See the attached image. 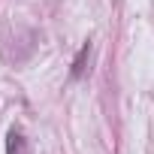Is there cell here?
Listing matches in <instances>:
<instances>
[{
  "mask_svg": "<svg viewBox=\"0 0 154 154\" xmlns=\"http://www.w3.org/2000/svg\"><path fill=\"white\" fill-rule=\"evenodd\" d=\"M88 54H91V42H85V45L79 48V54H75L72 69H69V75H72V79H82V75H85V60H88Z\"/></svg>",
  "mask_w": 154,
  "mask_h": 154,
  "instance_id": "cell-2",
  "label": "cell"
},
{
  "mask_svg": "<svg viewBox=\"0 0 154 154\" xmlns=\"http://www.w3.org/2000/svg\"><path fill=\"white\" fill-rule=\"evenodd\" d=\"M6 154H30V142H27L24 133L15 130V127L6 133Z\"/></svg>",
  "mask_w": 154,
  "mask_h": 154,
  "instance_id": "cell-1",
  "label": "cell"
}]
</instances>
